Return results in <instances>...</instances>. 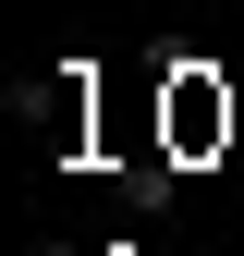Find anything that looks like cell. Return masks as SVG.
<instances>
[{"mask_svg": "<svg viewBox=\"0 0 244 256\" xmlns=\"http://www.w3.org/2000/svg\"><path fill=\"white\" fill-rule=\"evenodd\" d=\"M37 256H74V244H37Z\"/></svg>", "mask_w": 244, "mask_h": 256, "instance_id": "6da1fadb", "label": "cell"}]
</instances>
